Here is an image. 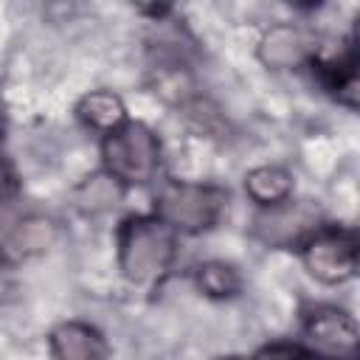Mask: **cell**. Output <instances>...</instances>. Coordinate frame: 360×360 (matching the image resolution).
I'll use <instances>...</instances> for the list:
<instances>
[{"label": "cell", "mask_w": 360, "mask_h": 360, "mask_svg": "<svg viewBox=\"0 0 360 360\" xmlns=\"http://www.w3.org/2000/svg\"><path fill=\"white\" fill-rule=\"evenodd\" d=\"M174 259V231L158 217L127 219L118 233V264L135 284H149Z\"/></svg>", "instance_id": "6da1fadb"}, {"label": "cell", "mask_w": 360, "mask_h": 360, "mask_svg": "<svg viewBox=\"0 0 360 360\" xmlns=\"http://www.w3.org/2000/svg\"><path fill=\"white\" fill-rule=\"evenodd\" d=\"M101 158L107 174L118 183H146L160 163V146L149 127L138 121H124L107 132L101 143Z\"/></svg>", "instance_id": "7a4b0ae2"}, {"label": "cell", "mask_w": 360, "mask_h": 360, "mask_svg": "<svg viewBox=\"0 0 360 360\" xmlns=\"http://www.w3.org/2000/svg\"><path fill=\"white\" fill-rule=\"evenodd\" d=\"M222 205H225V194L214 186L172 183L158 197V219H163L172 231L197 233L219 219Z\"/></svg>", "instance_id": "3957f363"}, {"label": "cell", "mask_w": 360, "mask_h": 360, "mask_svg": "<svg viewBox=\"0 0 360 360\" xmlns=\"http://www.w3.org/2000/svg\"><path fill=\"white\" fill-rule=\"evenodd\" d=\"M301 259L323 284H343L357 270V239L352 231H321L304 242Z\"/></svg>", "instance_id": "277c9868"}, {"label": "cell", "mask_w": 360, "mask_h": 360, "mask_svg": "<svg viewBox=\"0 0 360 360\" xmlns=\"http://www.w3.org/2000/svg\"><path fill=\"white\" fill-rule=\"evenodd\" d=\"M304 335L315 354L329 360H352L357 349V323L349 312L326 307L307 318Z\"/></svg>", "instance_id": "5b68a950"}, {"label": "cell", "mask_w": 360, "mask_h": 360, "mask_svg": "<svg viewBox=\"0 0 360 360\" xmlns=\"http://www.w3.org/2000/svg\"><path fill=\"white\" fill-rule=\"evenodd\" d=\"M315 225V211L307 202H278L270 205L259 219H256V236L267 245H292L301 236H307Z\"/></svg>", "instance_id": "8992f818"}, {"label": "cell", "mask_w": 360, "mask_h": 360, "mask_svg": "<svg viewBox=\"0 0 360 360\" xmlns=\"http://www.w3.org/2000/svg\"><path fill=\"white\" fill-rule=\"evenodd\" d=\"M307 56H309V42L304 31H298L295 25H273L259 42V59L276 70L298 68Z\"/></svg>", "instance_id": "52a82bcc"}, {"label": "cell", "mask_w": 360, "mask_h": 360, "mask_svg": "<svg viewBox=\"0 0 360 360\" xmlns=\"http://www.w3.org/2000/svg\"><path fill=\"white\" fill-rule=\"evenodd\" d=\"M51 349L56 360H104L107 357V343L104 338L79 321L62 323L51 335Z\"/></svg>", "instance_id": "ba28073f"}, {"label": "cell", "mask_w": 360, "mask_h": 360, "mask_svg": "<svg viewBox=\"0 0 360 360\" xmlns=\"http://www.w3.org/2000/svg\"><path fill=\"white\" fill-rule=\"evenodd\" d=\"M245 191L250 194V200H256L259 205H278L290 197L292 191V177L278 169V166H259L253 172H248L245 177Z\"/></svg>", "instance_id": "9c48e42d"}, {"label": "cell", "mask_w": 360, "mask_h": 360, "mask_svg": "<svg viewBox=\"0 0 360 360\" xmlns=\"http://www.w3.org/2000/svg\"><path fill=\"white\" fill-rule=\"evenodd\" d=\"M79 118L96 129H104V132H112L115 127L124 124V101L110 93V90H96V93H87L82 101H79Z\"/></svg>", "instance_id": "30bf717a"}, {"label": "cell", "mask_w": 360, "mask_h": 360, "mask_svg": "<svg viewBox=\"0 0 360 360\" xmlns=\"http://www.w3.org/2000/svg\"><path fill=\"white\" fill-rule=\"evenodd\" d=\"M197 284L211 298H231L239 292V276L225 262H205L197 270Z\"/></svg>", "instance_id": "8fae6325"}, {"label": "cell", "mask_w": 360, "mask_h": 360, "mask_svg": "<svg viewBox=\"0 0 360 360\" xmlns=\"http://www.w3.org/2000/svg\"><path fill=\"white\" fill-rule=\"evenodd\" d=\"M115 200V188H112V177L107 174V177H93V180H87L84 186H82V191H79V202L84 205V208H90V211H96V208H104L107 202H112Z\"/></svg>", "instance_id": "7c38bea8"}, {"label": "cell", "mask_w": 360, "mask_h": 360, "mask_svg": "<svg viewBox=\"0 0 360 360\" xmlns=\"http://www.w3.org/2000/svg\"><path fill=\"white\" fill-rule=\"evenodd\" d=\"M259 360H315V354L301 352L295 346H270L259 354Z\"/></svg>", "instance_id": "4fadbf2b"}, {"label": "cell", "mask_w": 360, "mask_h": 360, "mask_svg": "<svg viewBox=\"0 0 360 360\" xmlns=\"http://www.w3.org/2000/svg\"><path fill=\"white\" fill-rule=\"evenodd\" d=\"M225 360H242V357H225Z\"/></svg>", "instance_id": "5bb4252c"}, {"label": "cell", "mask_w": 360, "mask_h": 360, "mask_svg": "<svg viewBox=\"0 0 360 360\" xmlns=\"http://www.w3.org/2000/svg\"><path fill=\"white\" fill-rule=\"evenodd\" d=\"M0 129H3V115H0Z\"/></svg>", "instance_id": "9a60e30c"}]
</instances>
